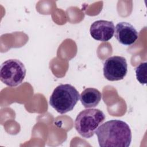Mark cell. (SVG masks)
<instances>
[{
  "instance_id": "cell-1",
  "label": "cell",
  "mask_w": 147,
  "mask_h": 147,
  "mask_svg": "<svg viewBox=\"0 0 147 147\" xmlns=\"http://www.w3.org/2000/svg\"><path fill=\"white\" fill-rule=\"evenodd\" d=\"M95 133L100 147H128L131 142L130 126L119 119L106 121L98 127Z\"/></svg>"
},
{
  "instance_id": "cell-2",
  "label": "cell",
  "mask_w": 147,
  "mask_h": 147,
  "mask_svg": "<svg viewBox=\"0 0 147 147\" xmlns=\"http://www.w3.org/2000/svg\"><path fill=\"white\" fill-rule=\"evenodd\" d=\"M80 98L78 90L69 84H60L53 90L49 98V105L60 114L73 110Z\"/></svg>"
},
{
  "instance_id": "cell-3",
  "label": "cell",
  "mask_w": 147,
  "mask_h": 147,
  "mask_svg": "<svg viewBox=\"0 0 147 147\" xmlns=\"http://www.w3.org/2000/svg\"><path fill=\"white\" fill-rule=\"evenodd\" d=\"M105 119V115L100 110L87 109L78 114L75 120V127L82 137L90 138Z\"/></svg>"
},
{
  "instance_id": "cell-4",
  "label": "cell",
  "mask_w": 147,
  "mask_h": 147,
  "mask_svg": "<svg viewBox=\"0 0 147 147\" xmlns=\"http://www.w3.org/2000/svg\"><path fill=\"white\" fill-rule=\"evenodd\" d=\"M24 64L17 59H9L1 65L0 79L6 86L13 87L20 85L26 75Z\"/></svg>"
},
{
  "instance_id": "cell-5",
  "label": "cell",
  "mask_w": 147,
  "mask_h": 147,
  "mask_svg": "<svg viewBox=\"0 0 147 147\" xmlns=\"http://www.w3.org/2000/svg\"><path fill=\"white\" fill-rule=\"evenodd\" d=\"M103 71L105 78L109 81L122 80L127 72L126 59L119 56L107 58L103 64Z\"/></svg>"
},
{
  "instance_id": "cell-6",
  "label": "cell",
  "mask_w": 147,
  "mask_h": 147,
  "mask_svg": "<svg viewBox=\"0 0 147 147\" xmlns=\"http://www.w3.org/2000/svg\"><path fill=\"white\" fill-rule=\"evenodd\" d=\"M114 30L115 26L113 21L98 20L91 25L90 33L94 39L105 42L113 37Z\"/></svg>"
},
{
  "instance_id": "cell-7",
  "label": "cell",
  "mask_w": 147,
  "mask_h": 147,
  "mask_svg": "<svg viewBox=\"0 0 147 147\" xmlns=\"http://www.w3.org/2000/svg\"><path fill=\"white\" fill-rule=\"evenodd\" d=\"M114 33L115 37L118 41L125 45H132L138 37V32L135 28L127 22H121L117 24Z\"/></svg>"
},
{
  "instance_id": "cell-8",
  "label": "cell",
  "mask_w": 147,
  "mask_h": 147,
  "mask_svg": "<svg viewBox=\"0 0 147 147\" xmlns=\"http://www.w3.org/2000/svg\"><path fill=\"white\" fill-rule=\"evenodd\" d=\"M102 99L100 92L94 88L84 89L80 95V100L85 108H92L96 106Z\"/></svg>"
},
{
  "instance_id": "cell-9",
  "label": "cell",
  "mask_w": 147,
  "mask_h": 147,
  "mask_svg": "<svg viewBox=\"0 0 147 147\" xmlns=\"http://www.w3.org/2000/svg\"><path fill=\"white\" fill-rule=\"evenodd\" d=\"M146 62L140 63L136 68V75L137 80L142 84L146 83Z\"/></svg>"
}]
</instances>
